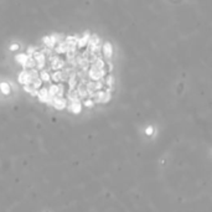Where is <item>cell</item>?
I'll use <instances>...</instances> for the list:
<instances>
[{"instance_id":"1","label":"cell","mask_w":212,"mask_h":212,"mask_svg":"<svg viewBox=\"0 0 212 212\" xmlns=\"http://www.w3.org/2000/svg\"><path fill=\"white\" fill-rule=\"evenodd\" d=\"M107 47L91 36L54 38L25 61V91L40 102L72 114L109 102L114 77Z\"/></svg>"}]
</instances>
